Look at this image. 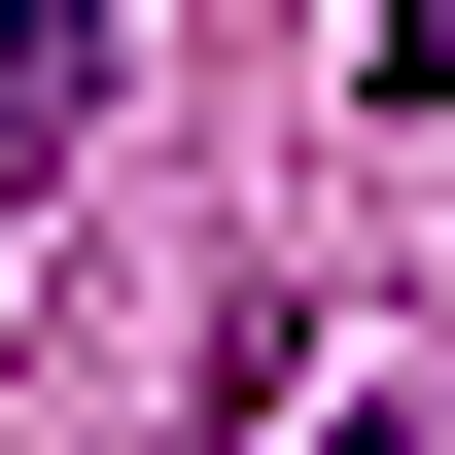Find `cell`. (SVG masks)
Wrapping results in <instances>:
<instances>
[{"instance_id": "obj_2", "label": "cell", "mask_w": 455, "mask_h": 455, "mask_svg": "<svg viewBox=\"0 0 455 455\" xmlns=\"http://www.w3.org/2000/svg\"><path fill=\"white\" fill-rule=\"evenodd\" d=\"M350 70H386V106H455V0H386V36H350Z\"/></svg>"}, {"instance_id": "obj_1", "label": "cell", "mask_w": 455, "mask_h": 455, "mask_svg": "<svg viewBox=\"0 0 455 455\" xmlns=\"http://www.w3.org/2000/svg\"><path fill=\"white\" fill-rule=\"evenodd\" d=\"M70 140H106V0H0V211H36Z\"/></svg>"}, {"instance_id": "obj_3", "label": "cell", "mask_w": 455, "mask_h": 455, "mask_svg": "<svg viewBox=\"0 0 455 455\" xmlns=\"http://www.w3.org/2000/svg\"><path fill=\"white\" fill-rule=\"evenodd\" d=\"M315 455H420V420H315Z\"/></svg>"}]
</instances>
